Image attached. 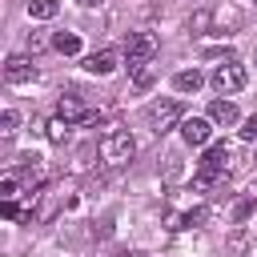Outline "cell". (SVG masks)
<instances>
[{
  "label": "cell",
  "instance_id": "obj_1",
  "mask_svg": "<svg viewBox=\"0 0 257 257\" xmlns=\"http://www.w3.org/2000/svg\"><path fill=\"white\" fill-rule=\"evenodd\" d=\"M133 157H137V141H133V133L112 128V133L100 137V161H104L108 169H124Z\"/></svg>",
  "mask_w": 257,
  "mask_h": 257
},
{
  "label": "cell",
  "instance_id": "obj_2",
  "mask_svg": "<svg viewBox=\"0 0 257 257\" xmlns=\"http://www.w3.org/2000/svg\"><path fill=\"white\" fill-rule=\"evenodd\" d=\"M245 80H249V76H245V64H241V60H221V64L209 72V84H213L221 96L241 92V88H245Z\"/></svg>",
  "mask_w": 257,
  "mask_h": 257
},
{
  "label": "cell",
  "instance_id": "obj_3",
  "mask_svg": "<svg viewBox=\"0 0 257 257\" xmlns=\"http://www.w3.org/2000/svg\"><path fill=\"white\" fill-rule=\"evenodd\" d=\"M145 120H149L153 133H169L173 124L185 120V108H181V100H153V104L145 108Z\"/></svg>",
  "mask_w": 257,
  "mask_h": 257
},
{
  "label": "cell",
  "instance_id": "obj_4",
  "mask_svg": "<svg viewBox=\"0 0 257 257\" xmlns=\"http://www.w3.org/2000/svg\"><path fill=\"white\" fill-rule=\"evenodd\" d=\"M157 48H161V44H157L153 32H133L128 44H124V60H128V68H137V64H153Z\"/></svg>",
  "mask_w": 257,
  "mask_h": 257
},
{
  "label": "cell",
  "instance_id": "obj_5",
  "mask_svg": "<svg viewBox=\"0 0 257 257\" xmlns=\"http://www.w3.org/2000/svg\"><path fill=\"white\" fill-rule=\"evenodd\" d=\"M181 137H185V145L201 149V145L213 141V120H209V116H185V120H181Z\"/></svg>",
  "mask_w": 257,
  "mask_h": 257
},
{
  "label": "cell",
  "instance_id": "obj_6",
  "mask_svg": "<svg viewBox=\"0 0 257 257\" xmlns=\"http://www.w3.org/2000/svg\"><path fill=\"white\" fill-rule=\"evenodd\" d=\"M4 80H8V84H32V80H36V64H32L24 52H16V56L4 60Z\"/></svg>",
  "mask_w": 257,
  "mask_h": 257
},
{
  "label": "cell",
  "instance_id": "obj_7",
  "mask_svg": "<svg viewBox=\"0 0 257 257\" xmlns=\"http://www.w3.org/2000/svg\"><path fill=\"white\" fill-rule=\"evenodd\" d=\"M225 169H229V145H209L205 157H201V165H197V173H205V177H225Z\"/></svg>",
  "mask_w": 257,
  "mask_h": 257
},
{
  "label": "cell",
  "instance_id": "obj_8",
  "mask_svg": "<svg viewBox=\"0 0 257 257\" xmlns=\"http://www.w3.org/2000/svg\"><path fill=\"white\" fill-rule=\"evenodd\" d=\"M56 116H64V120H72V124H84V120L92 116V108H84V100H80V96L64 92V96L56 100Z\"/></svg>",
  "mask_w": 257,
  "mask_h": 257
},
{
  "label": "cell",
  "instance_id": "obj_9",
  "mask_svg": "<svg viewBox=\"0 0 257 257\" xmlns=\"http://www.w3.org/2000/svg\"><path fill=\"white\" fill-rule=\"evenodd\" d=\"M241 24H245V16L233 4H217L213 8V32H237Z\"/></svg>",
  "mask_w": 257,
  "mask_h": 257
},
{
  "label": "cell",
  "instance_id": "obj_10",
  "mask_svg": "<svg viewBox=\"0 0 257 257\" xmlns=\"http://www.w3.org/2000/svg\"><path fill=\"white\" fill-rule=\"evenodd\" d=\"M116 48H100V52H92V56H84V72H92V76H108L112 68H116Z\"/></svg>",
  "mask_w": 257,
  "mask_h": 257
},
{
  "label": "cell",
  "instance_id": "obj_11",
  "mask_svg": "<svg viewBox=\"0 0 257 257\" xmlns=\"http://www.w3.org/2000/svg\"><path fill=\"white\" fill-rule=\"evenodd\" d=\"M209 120L221 124V128H233V124L241 120V112H237L233 100H213V104H209Z\"/></svg>",
  "mask_w": 257,
  "mask_h": 257
},
{
  "label": "cell",
  "instance_id": "obj_12",
  "mask_svg": "<svg viewBox=\"0 0 257 257\" xmlns=\"http://www.w3.org/2000/svg\"><path fill=\"white\" fill-rule=\"evenodd\" d=\"M201 84H205V72H201V68H181V72L173 76V88H177V92H197Z\"/></svg>",
  "mask_w": 257,
  "mask_h": 257
},
{
  "label": "cell",
  "instance_id": "obj_13",
  "mask_svg": "<svg viewBox=\"0 0 257 257\" xmlns=\"http://www.w3.org/2000/svg\"><path fill=\"white\" fill-rule=\"evenodd\" d=\"M44 137H48L52 145H64V141L72 137V120H64V116H52V120L44 124Z\"/></svg>",
  "mask_w": 257,
  "mask_h": 257
},
{
  "label": "cell",
  "instance_id": "obj_14",
  "mask_svg": "<svg viewBox=\"0 0 257 257\" xmlns=\"http://www.w3.org/2000/svg\"><path fill=\"white\" fill-rule=\"evenodd\" d=\"M189 32H193V36H209V32H213V8H197V12L189 16Z\"/></svg>",
  "mask_w": 257,
  "mask_h": 257
},
{
  "label": "cell",
  "instance_id": "obj_15",
  "mask_svg": "<svg viewBox=\"0 0 257 257\" xmlns=\"http://www.w3.org/2000/svg\"><path fill=\"white\" fill-rule=\"evenodd\" d=\"M60 12V0H28V16L32 20H52Z\"/></svg>",
  "mask_w": 257,
  "mask_h": 257
},
{
  "label": "cell",
  "instance_id": "obj_16",
  "mask_svg": "<svg viewBox=\"0 0 257 257\" xmlns=\"http://www.w3.org/2000/svg\"><path fill=\"white\" fill-rule=\"evenodd\" d=\"M52 48L64 52V56H76V52H80V36H76V32H56V36H52Z\"/></svg>",
  "mask_w": 257,
  "mask_h": 257
},
{
  "label": "cell",
  "instance_id": "obj_17",
  "mask_svg": "<svg viewBox=\"0 0 257 257\" xmlns=\"http://www.w3.org/2000/svg\"><path fill=\"white\" fill-rule=\"evenodd\" d=\"M133 72V84L145 92V88H153V80H157V68L153 64H137V68H128Z\"/></svg>",
  "mask_w": 257,
  "mask_h": 257
},
{
  "label": "cell",
  "instance_id": "obj_18",
  "mask_svg": "<svg viewBox=\"0 0 257 257\" xmlns=\"http://www.w3.org/2000/svg\"><path fill=\"white\" fill-rule=\"evenodd\" d=\"M16 124H20V116H16L12 108H4V112H0V137H4V141L16 137Z\"/></svg>",
  "mask_w": 257,
  "mask_h": 257
},
{
  "label": "cell",
  "instance_id": "obj_19",
  "mask_svg": "<svg viewBox=\"0 0 257 257\" xmlns=\"http://www.w3.org/2000/svg\"><path fill=\"white\" fill-rule=\"evenodd\" d=\"M241 137H245V141H257V112H253V116L241 124Z\"/></svg>",
  "mask_w": 257,
  "mask_h": 257
},
{
  "label": "cell",
  "instance_id": "obj_20",
  "mask_svg": "<svg viewBox=\"0 0 257 257\" xmlns=\"http://www.w3.org/2000/svg\"><path fill=\"white\" fill-rule=\"evenodd\" d=\"M249 213H253V201H241V205H237V209H233V221H245V217H249Z\"/></svg>",
  "mask_w": 257,
  "mask_h": 257
},
{
  "label": "cell",
  "instance_id": "obj_21",
  "mask_svg": "<svg viewBox=\"0 0 257 257\" xmlns=\"http://www.w3.org/2000/svg\"><path fill=\"white\" fill-rule=\"evenodd\" d=\"M40 48H44V36L32 32V36H28V52H40Z\"/></svg>",
  "mask_w": 257,
  "mask_h": 257
},
{
  "label": "cell",
  "instance_id": "obj_22",
  "mask_svg": "<svg viewBox=\"0 0 257 257\" xmlns=\"http://www.w3.org/2000/svg\"><path fill=\"white\" fill-rule=\"evenodd\" d=\"M0 193H4V197H12V193H16V177H4V185H0Z\"/></svg>",
  "mask_w": 257,
  "mask_h": 257
},
{
  "label": "cell",
  "instance_id": "obj_23",
  "mask_svg": "<svg viewBox=\"0 0 257 257\" xmlns=\"http://www.w3.org/2000/svg\"><path fill=\"white\" fill-rule=\"evenodd\" d=\"M80 4H88V8H96V4H100V0H80Z\"/></svg>",
  "mask_w": 257,
  "mask_h": 257
}]
</instances>
